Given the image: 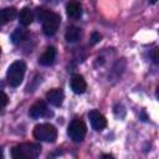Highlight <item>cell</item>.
I'll return each instance as SVG.
<instances>
[{"instance_id":"6da1fadb","label":"cell","mask_w":159,"mask_h":159,"mask_svg":"<svg viewBox=\"0 0 159 159\" xmlns=\"http://www.w3.org/2000/svg\"><path fill=\"white\" fill-rule=\"evenodd\" d=\"M36 17L42 24V31L46 36H52L56 34L61 21L58 14L43 7H39L36 9Z\"/></svg>"},{"instance_id":"7a4b0ae2","label":"cell","mask_w":159,"mask_h":159,"mask_svg":"<svg viewBox=\"0 0 159 159\" xmlns=\"http://www.w3.org/2000/svg\"><path fill=\"white\" fill-rule=\"evenodd\" d=\"M41 153V145L37 143H22L15 145L11 150V157L15 159H35Z\"/></svg>"},{"instance_id":"3957f363","label":"cell","mask_w":159,"mask_h":159,"mask_svg":"<svg viewBox=\"0 0 159 159\" xmlns=\"http://www.w3.org/2000/svg\"><path fill=\"white\" fill-rule=\"evenodd\" d=\"M25 72H26V65H25V62H22V61H15V62H12L9 66L7 72H6V78H7L9 84L12 86V87L20 86V83L24 80Z\"/></svg>"},{"instance_id":"277c9868","label":"cell","mask_w":159,"mask_h":159,"mask_svg":"<svg viewBox=\"0 0 159 159\" xmlns=\"http://www.w3.org/2000/svg\"><path fill=\"white\" fill-rule=\"evenodd\" d=\"M34 137L42 142L53 143L57 138V129L50 123H41L34 128Z\"/></svg>"},{"instance_id":"5b68a950","label":"cell","mask_w":159,"mask_h":159,"mask_svg":"<svg viewBox=\"0 0 159 159\" xmlns=\"http://www.w3.org/2000/svg\"><path fill=\"white\" fill-rule=\"evenodd\" d=\"M86 133H87V127H86L84 122L81 119H73L70 123L68 129H67V134L70 135V138L77 143L82 142L84 139Z\"/></svg>"},{"instance_id":"8992f818","label":"cell","mask_w":159,"mask_h":159,"mask_svg":"<svg viewBox=\"0 0 159 159\" xmlns=\"http://www.w3.org/2000/svg\"><path fill=\"white\" fill-rule=\"evenodd\" d=\"M88 118H89V122H91V125L94 130H103L106 127H107V119L106 117L99 113L98 111L96 109H92L89 113H88Z\"/></svg>"},{"instance_id":"52a82bcc","label":"cell","mask_w":159,"mask_h":159,"mask_svg":"<svg viewBox=\"0 0 159 159\" xmlns=\"http://www.w3.org/2000/svg\"><path fill=\"white\" fill-rule=\"evenodd\" d=\"M29 114L32 118H41V117H48V116H51V112L48 111V108H47V106H46L45 102L39 101V102H36L35 104L31 106V108L29 111Z\"/></svg>"},{"instance_id":"ba28073f","label":"cell","mask_w":159,"mask_h":159,"mask_svg":"<svg viewBox=\"0 0 159 159\" xmlns=\"http://www.w3.org/2000/svg\"><path fill=\"white\" fill-rule=\"evenodd\" d=\"M46 98L52 106L60 107L62 104L63 99H65V93L61 88H53V89H51L46 93Z\"/></svg>"},{"instance_id":"9c48e42d","label":"cell","mask_w":159,"mask_h":159,"mask_svg":"<svg viewBox=\"0 0 159 159\" xmlns=\"http://www.w3.org/2000/svg\"><path fill=\"white\" fill-rule=\"evenodd\" d=\"M86 88H87V83H86V80L83 78V76L73 75L71 78V89L76 94H82V93H84Z\"/></svg>"},{"instance_id":"30bf717a","label":"cell","mask_w":159,"mask_h":159,"mask_svg":"<svg viewBox=\"0 0 159 159\" xmlns=\"http://www.w3.org/2000/svg\"><path fill=\"white\" fill-rule=\"evenodd\" d=\"M56 58V48L53 46H48L46 47L45 52L39 57V62L42 66H51L55 62Z\"/></svg>"},{"instance_id":"8fae6325","label":"cell","mask_w":159,"mask_h":159,"mask_svg":"<svg viewBox=\"0 0 159 159\" xmlns=\"http://www.w3.org/2000/svg\"><path fill=\"white\" fill-rule=\"evenodd\" d=\"M17 15V11L15 7H5V9H1L0 10V27L5 24H7L9 21L14 20Z\"/></svg>"},{"instance_id":"7c38bea8","label":"cell","mask_w":159,"mask_h":159,"mask_svg":"<svg viewBox=\"0 0 159 159\" xmlns=\"http://www.w3.org/2000/svg\"><path fill=\"white\" fill-rule=\"evenodd\" d=\"M66 12L71 19H78L82 15V6L77 1H70L66 6Z\"/></svg>"},{"instance_id":"4fadbf2b","label":"cell","mask_w":159,"mask_h":159,"mask_svg":"<svg viewBox=\"0 0 159 159\" xmlns=\"http://www.w3.org/2000/svg\"><path fill=\"white\" fill-rule=\"evenodd\" d=\"M82 37V31L81 29L76 27V26H70L66 30L65 34V39L67 42H77Z\"/></svg>"},{"instance_id":"5bb4252c","label":"cell","mask_w":159,"mask_h":159,"mask_svg":"<svg viewBox=\"0 0 159 159\" xmlns=\"http://www.w3.org/2000/svg\"><path fill=\"white\" fill-rule=\"evenodd\" d=\"M32 20H34V14H32V11L29 7H24V9L20 10V12H19V21H20V24L22 26L30 25L32 22Z\"/></svg>"},{"instance_id":"9a60e30c","label":"cell","mask_w":159,"mask_h":159,"mask_svg":"<svg viewBox=\"0 0 159 159\" xmlns=\"http://www.w3.org/2000/svg\"><path fill=\"white\" fill-rule=\"evenodd\" d=\"M26 37H27V31L25 29H16L11 35V40L14 43H19L24 41Z\"/></svg>"},{"instance_id":"2e32d148","label":"cell","mask_w":159,"mask_h":159,"mask_svg":"<svg viewBox=\"0 0 159 159\" xmlns=\"http://www.w3.org/2000/svg\"><path fill=\"white\" fill-rule=\"evenodd\" d=\"M7 101H9V99H7V96H6L4 92L0 91V111L7 104Z\"/></svg>"},{"instance_id":"e0dca14e","label":"cell","mask_w":159,"mask_h":159,"mask_svg":"<svg viewBox=\"0 0 159 159\" xmlns=\"http://www.w3.org/2000/svg\"><path fill=\"white\" fill-rule=\"evenodd\" d=\"M101 39H102V36H101L99 32H93L92 36H91V42H92L93 45H96V43H98V42L101 41Z\"/></svg>"},{"instance_id":"ac0fdd59","label":"cell","mask_w":159,"mask_h":159,"mask_svg":"<svg viewBox=\"0 0 159 159\" xmlns=\"http://www.w3.org/2000/svg\"><path fill=\"white\" fill-rule=\"evenodd\" d=\"M153 60H154V62L155 63H158V56H157V48L153 51Z\"/></svg>"},{"instance_id":"d6986e66","label":"cell","mask_w":159,"mask_h":159,"mask_svg":"<svg viewBox=\"0 0 159 159\" xmlns=\"http://www.w3.org/2000/svg\"><path fill=\"white\" fill-rule=\"evenodd\" d=\"M102 157H103V158H112V155H109V154H103Z\"/></svg>"},{"instance_id":"ffe728a7","label":"cell","mask_w":159,"mask_h":159,"mask_svg":"<svg viewBox=\"0 0 159 159\" xmlns=\"http://www.w3.org/2000/svg\"><path fill=\"white\" fill-rule=\"evenodd\" d=\"M149 1H150V2H152V4H155V2H157V1H158V0H149Z\"/></svg>"},{"instance_id":"44dd1931","label":"cell","mask_w":159,"mask_h":159,"mask_svg":"<svg viewBox=\"0 0 159 159\" xmlns=\"http://www.w3.org/2000/svg\"><path fill=\"white\" fill-rule=\"evenodd\" d=\"M0 158H2V150H1V148H0Z\"/></svg>"},{"instance_id":"7402d4cb","label":"cell","mask_w":159,"mask_h":159,"mask_svg":"<svg viewBox=\"0 0 159 159\" xmlns=\"http://www.w3.org/2000/svg\"><path fill=\"white\" fill-rule=\"evenodd\" d=\"M0 53H1V48H0Z\"/></svg>"}]
</instances>
